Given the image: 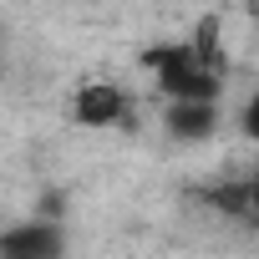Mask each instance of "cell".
Listing matches in <instances>:
<instances>
[{"label": "cell", "mask_w": 259, "mask_h": 259, "mask_svg": "<svg viewBox=\"0 0 259 259\" xmlns=\"http://www.w3.org/2000/svg\"><path fill=\"white\" fill-rule=\"evenodd\" d=\"M219 127V107L213 102H168V133L183 143H203Z\"/></svg>", "instance_id": "obj_4"}, {"label": "cell", "mask_w": 259, "mask_h": 259, "mask_svg": "<svg viewBox=\"0 0 259 259\" xmlns=\"http://www.w3.org/2000/svg\"><path fill=\"white\" fill-rule=\"evenodd\" d=\"M122 112H127V97L112 81H92L76 92V122L81 127H112V122H122Z\"/></svg>", "instance_id": "obj_3"}, {"label": "cell", "mask_w": 259, "mask_h": 259, "mask_svg": "<svg viewBox=\"0 0 259 259\" xmlns=\"http://www.w3.org/2000/svg\"><path fill=\"white\" fill-rule=\"evenodd\" d=\"M148 66H153L158 87L168 92V102H219V71H208L193 46L148 51Z\"/></svg>", "instance_id": "obj_1"}, {"label": "cell", "mask_w": 259, "mask_h": 259, "mask_svg": "<svg viewBox=\"0 0 259 259\" xmlns=\"http://www.w3.org/2000/svg\"><path fill=\"white\" fill-rule=\"evenodd\" d=\"M61 254V234L51 224H21L0 234V259H56Z\"/></svg>", "instance_id": "obj_2"}]
</instances>
